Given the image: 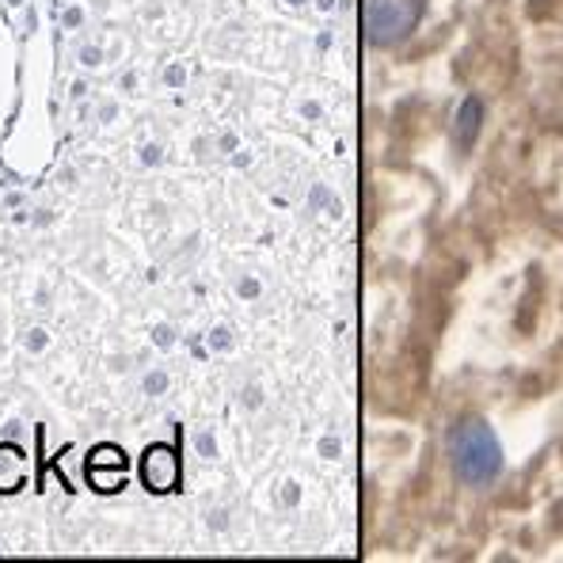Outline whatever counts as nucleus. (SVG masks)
I'll return each instance as SVG.
<instances>
[{"instance_id": "1", "label": "nucleus", "mask_w": 563, "mask_h": 563, "mask_svg": "<svg viewBox=\"0 0 563 563\" xmlns=\"http://www.w3.org/2000/svg\"><path fill=\"white\" fill-rule=\"evenodd\" d=\"M450 465L465 487H487L503 472V445L484 419H461L450 430Z\"/></svg>"}, {"instance_id": "9", "label": "nucleus", "mask_w": 563, "mask_h": 563, "mask_svg": "<svg viewBox=\"0 0 563 563\" xmlns=\"http://www.w3.org/2000/svg\"><path fill=\"white\" fill-rule=\"evenodd\" d=\"M80 23H85V12H80V8H65V12H62V27L65 31H77Z\"/></svg>"}, {"instance_id": "15", "label": "nucleus", "mask_w": 563, "mask_h": 563, "mask_svg": "<svg viewBox=\"0 0 563 563\" xmlns=\"http://www.w3.org/2000/svg\"><path fill=\"white\" fill-rule=\"evenodd\" d=\"M0 552H4V549H0Z\"/></svg>"}, {"instance_id": "8", "label": "nucleus", "mask_w": 563, "mask_h": 563, "mask_svg": "<svg viewBox=\"0 0 563 563\" xmlns=\"http://www.w3.org/2000/svg\"><path fill=\"white\" fill-rule=\"evenodd\" d=\"M77 62L85 65V69H96V65H103V49L92 46V43H85L77 49Z\"/></svg>"}, {"instance_id": "7", "label": "nucleus", "mask_w": 563, "mask_h": 563, "mask_svg": "<svg viewBox=\"0 0 563 563\" xmlns=\"http://www.w3.org/2000/svg\"><path fill=\"white\" fill-rule=\"evenodd\" d=\"M46 346H49L46 328H31V331H23V351H31V354H43Z\"/></svg>"}, {"instance_id": "12", "label": "nucleus", "mask_w": 563, "mask_h": 563, "mask_svg": "<svg viewBox=\"0 0 563 563\" xmlns=\"http://www.w3.org/2000/svg\"><path fill=\"white\" fill-rule=\"evenodd\" d=\"M54 221V210H35V218H31V225H49Z\"/></svg>"}, {"instance_id": "10", "label": "nucleus", "mask_w": 563, "mask_h": 563, "mask_svg": "<svg viewBox=\"0 0 563 563\" xmlns=\"http://www.w3.org/2000/svg\"><path fill=\"white\" fill-rule=\"evenodd\" d=\"M164 385H168V377H164V374H148L145 377V393H164Z\"/></svg>"}, {"instance_id": "11", "label": "nucleus", "mask_w": 563, "mask_h": 563, "mask_svg": "<svg viewBox=\"0 0 563 563\" xmlns=\"http://www.w3.org/2000/svg\"><path fill=\"white\" fill-rule=\"evenodd\" d=\"M198 450H202V457H213V438L210 434H198Z\"/></svg>"}, {"instance_id": "6", "label": "nucleus", "mask_w": 563, "mask_h": 563, "mask_svg": "<svg viewBox=\"0 0 563 563\" xmlns=\"http://www.w3.org/2000/svg\"><path fill=\"white\" fill-rule=\"evenodd\" d=\"M88 465L99 468V465H111V468H130L126 453L119 450V445H96L92 453H88Z\"/></svg>"}, {"instance_id": "2", "label": "nucleus", "mask_w": 563, "mask_h": 563, "mask_svg": "<svg viewBox=\"0 0 563 563\" xmlns=\"http://www.w3.org/2000/svg\"><path fill=\"white\" fill-rule=\"evenodd\" d=\"M427 0H362V27L377 46H396L419 27Z\"/></svg>"}, {"instance_id": "14", "label": "nucleus", "mask_w": 563, "mask_h": 563, "mask_svg": "<svg viewBox=\"0 0 563 563\" xmlns=\"http://www.w3.org/2000/svg\"><path fill=\"white\" fill-rule=\"evenodd\" d=\"M168 80H172V85H179V80H184V69H179V65H172V69H168Z\"/></svg>"}, {"instance_id": "3", "label": "nucleus", "mask_w": 563, "mask_h": 563, "mask_svg": "<svg viewBox=\"0 0 563 563\" xmlns=\"http://www.w3.org/2000/svg\"><path fill=\"white\" fill-rule=\"evenodd\" d=\"M184 479V461H179L176 445L168 442H156L141 453V484L148 487L153 495H168L179 487Z\"/></svg>"}, {"instance_id": "13", "label": "nucleus", "mask_w": 563, "mask_h": 563, "mask_svg": "<svg viewBox=\"0 0 563 563\" xmlns=\"http://www.w3.org/2000/svg\"><path fill=\"white\" fill-rule=\"evenodd\" d=\"M156 343L168 346L172 343V328H156Z\"/></svg>"}, {"instance_id": "4", "label": "nucleus", "mask_w": 563, "mask_h": 563, "mask_svg": "<svg viewBox=\"0 0 563 563\" xmlns=\"http://www.w3.org/2000/svg\"><path fill=\"white\" fill-rule=\"evenodd\" d=\"M31 476V457L15 442H0V495H20Z\"/></svg>"}, {"instance_id": "5", "label": "nucleus", "mask_w": 563, "mask_h": 563, "mask_svg": "<svg viewBox=\"0 0 563 563\" xmlns=\"http://www.w3.org/2000/svg\"><path fill=\"white\" fill-rule=\"evenodd\" d=\"M88 484H92L96 492L111 495V492H119V487H126V468H111V465L92 468L88 465Z\"/></svg>"}]
</instances>
